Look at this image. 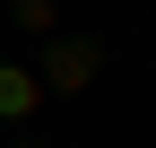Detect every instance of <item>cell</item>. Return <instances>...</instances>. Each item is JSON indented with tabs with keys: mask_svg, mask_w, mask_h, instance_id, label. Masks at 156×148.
Returning <instances> with one entry per match:
<instances>
[{
	"mask_svg": "<svg viewBox=\"0 0 156 148\" xmlns=\"http://www.w3.org/2000/svg\"><path fill=\"white\" fill-rule=\"evenodd\" d=\"M95 70H104V44L95 35H44V96H87L95 87Z\"/></svg>",
	"mask_w": 156,
	"mask_h": 148,
	"instance_id": "obj_1",
	"label": "cell"
},
{
	"mask_svg": "<svg viewBox=\"0 0 156 148\" xmlns=\"http://www.w3.org/2000/svg\"><path fill=\"white\" fill-rule=\"evenodd\" d=\"M44 113V79L26 61H0V122H35Z\"/></svg>",
	"mask_w": 156,
	"mask_h": 148,
	"instance_id": "obj_2",
	"label": "cell"
},
{
	"mask_svg": "<svg viewBox=\"0 0 156 148\" xmlns=\"http://www.w3.org/2000/svg\"><path fill=\"white\" fill-rule=\"evenodd\" d=\"M9 17L26 35H61V0H9Z\"/></svg>",
	"mask_w": 156,
	"mask_h": 148,
	"instance_id": "obj_3",
	"label": "cell"
}]
</instances>
